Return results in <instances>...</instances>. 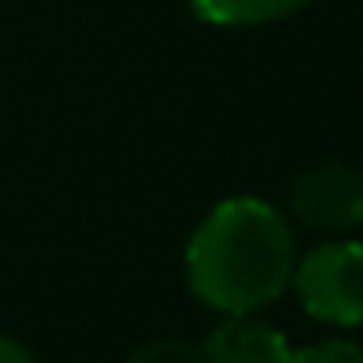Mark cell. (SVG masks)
<instances>
[{
  "mask_svg": "<svg viewBox=\"0 0 363 363\" xmlns=\"http://www.w3.org/2000/svg\"><path fill=\"white\" fill-rule=\"evenodd\" d=\"M293 281V235L269 203H219L188 242V285L219 313H254Z\"/></svg>",
  "mask_w": 363,
  "mask_h": 363,
  "instance_id": "obj_1",
  "label": "cell"
},
{
  "mask_svg": "<svg viewBox=\"0 0 363 363\" xmlns=\"http://www.w3.org/2000/svg\"><path fill=\"white\" fill-rule=\"evenodd\" d=\"M301 305L316 320L363 324V242H324L293 266Z\"/></svg>",
  "mask_w": 363,
  "mask_h": 363,
  "instance_id": "obj_2",
  "label": "cell"
},
{
  "mask_svg": "<svg viewBox=\"0 0 363 363\" xmlns=\"http://www.w3.org/2000/svg\"><path fill=\"white\" fill-rule=\"evenodd\" d=\"M289 203L297 219L313 230H355L363 227V172L344 160L313 164L293 180Z\"/></svg>",
  "mask_w": 363,
  "mask_h": 363,
  "instance_id": "obj_3",
  "label": "cell"
},
{
  "mask_svg": "<svg viewBox=\"0 0 363 363\" xmlns=\"http://www.w3.org/2000/svg\"><path fill=\"white\" fill-rule=\"evenodd\" d=\"M207 363H289L293 347L274 324L254 320L250 313H227L203 344Z\"/></svg>",
  "mask_w": 363,
  "mask_h": 363,
  "instance_id": "obj_4",
  "label": "cell"
},
{
  "mask_svg": "<svg viewBox=\"0 0 363 363\" xmlns=\"http://www.w3.org/2000/svg\"><path fill=\"white\" fill-rule=\"evenodd\" d=\"M313 0H191L199 20L215 28H254V24H274L293 12H301Z\"/></svg>",
  "mask_w": 363,
  "mask_h": 363,
  "instance_id": "obj_5",
  "label": "cell"
},
{
  "mask_svg": "<svg viewBox=\"0 0 363 363\" xmlns=\"http://www.w3.org/2000/svg\"><path fill=\"white\" fill-rule=\"evenodd\" d=\"M129 363H207L203 347L188 344V340H152L141 352L129 355Z\"/></svg>",
  "mask_w": 363,
  "mask_h": 363,
  "instance_id": "obj_6",
  "label": "cell"
},
{
  "mask_svg": "<svg viewBox=\"0 0 363 363\" xmlns=\"http://www.w3.org/2000/svg\"><path fill=\"white\" fill-rule=\"evenodd\" d=\"M289 363H363V347L347 340H320V344H308L305 352H293Z\"/></svg>",
  "mask_w": 363,
  "mask_h": 363,
  "instance_id": "obj_7",
  "label": "cell"
},
{
  "mask_svg": "<svg viewBox=\"0 0 363 363\" xmlns=\"http://www.w3.org/2000/svg\"><path fill=\"white\" fill-rule=\"evenodd\" d=\"M0 363H35V359H32V352H28L20 340H12V336L0 332Z\"/></svg>",
  "mask_w": 363,
  "mask_h": 363,
  "instance_id": "obj_8",
  "label": "cell"
}]
</instances>
